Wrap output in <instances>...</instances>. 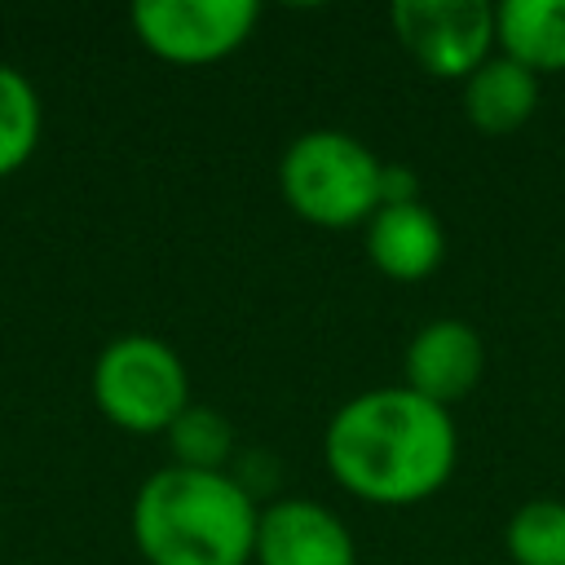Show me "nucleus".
<instances>
[{
  "instance_id": "nucleus-2",
  "label": "nucleus",
  "mask_w": 565,
  "mask_h": 565,
  "mask_svg": "<svg viewBox=\"0 0 565 565\" xmlns=\"http://www.w3.org/2000/svg\"><path fill=\"white\" fill-rule=\"evenodd\" d=\"M260 508L230 472L159 468L132 499V543L150 565H247Z\"/></svg>"
},
{
  "instance_id": "nucleus-11",
  "label": "nucleus",
  "mask_w": 565,
  "mask_h": 565,
  "mask_svg": "<svg viewBox=\"0 0 565 565\" xmlns=\"http://www.w3.org/2000/svg\"><path fill=\"white\" fill-rule=\"evenodd\" d=\"M494 44L534 75L565 71V0H508L494 9Z\"/></svg>"
},
{
  "instance_id": "nucleus-4",
  "label": "nucleus",
  "mask_w": 565,
  "mask_h": 565,
  "mask_svg": "<svg viewBox=\"0 0 565 565\" xmlns=\"http://www.w3.org/2000/svg\"><path fill=\"white\" fill-rule=\"evenodd\" d=\"M93 402L124 433H168L190 406L185 362L159 335H119L93 362Z\"/></svg>"
},
{
  "instance_id": "nucleus-12",
  "label": "nucleus",
  "mask_w": 565,
  "mask_h": 565,
  "mask_svg": "<svg viewBox=\"0 0 565 565\" xmlns=\"http://www.w3.org/2000/svg\"><path fill=\"white\" fill-rule=\"evenodd\" d=\"M172 446V463L177 468H199V472H225L230 455H234V428L221 411L212 406H185L177 415V424L163 433Z\"/></svg>"
},
{
  "instance_id": "nucleus-8",
  "label": "nucleus",
  "mask_w": 565,
  "mask_h": 565,
  "mask_svg": "<svg viewBox=\"0 0 565 565\" xmlns=\"http://www.w3.org/2000/svg\"><path fill=\"white\" fill-rule=\"evenodd\" d=\"M481 371H486V344L459 318H433V322H424L411 335L406 358H402L406 388L419 393L433 406H446V411L477 388Z\"/></svg>"
},
{
  "instance_id": "nucleus-13",
  "label": "nucleus",
  "mask_w": 565,
  "mask_h": 565,
  "mask_svg": "<svg viewBox=\"0 0 565 565\" xmlns=\"http://www.w3.org/2000/svg\"><path fill=\"white\" fill-rule=\"evenodd\" d=\"M512 565H565V503L530 499L508 516L503 530Z\"/></svg>"
},
{
  "instance_id": "nucleus-9",
  "label": "nucleus",
  "mask_w": 565,
  "mask_h": 565,
  "mask_svg": "<svg viewBox=\"0 0 565 565\" xmlns=\"http://www.w3.org/2000/svg\"><path fill=\"white\" fill-rule=\"evenodd\" d=\"M366 256L393 282L428 278L446 256V230L424 199L384 203L366 221Z\"/></svg>"
},
{
  "instance_id": "nucleus-10",
  "label": "nucleus",
  "mask_w": 565,
  "mask_h": 565,
  "mask_svg": "<svg viewBox=\"0 0 565 565\" xmlns=\"http://www.w3.org/2000/svg\"><path fill=\"white\" fill-rule=\"evenodd\" d=\"M534 106H539V75L503 53L486 57L463 79V115L472 128H481L490 137L516 132L534 115Z\"/></svg>"
},
{
  "instance_id": "nucleus-1",
  "label": "nucleus",
  "mask_w": 565,
  "mask_h": 565,
  "mask_svg": "<svg viewBox=\"0 0 565 565\" xmlns=\"http://www.w3.org/2000/svg\"><path fill=\"white\" fill-rule=\"evenodd\" d=\"M322 455L331 477L353 499L375 508H411L450 481L459 463V433L446 406L424 402L406 384L366 388L331 415Z\"/></svg>"
},
{
  "instance_id": "nucleus-14",
  "label": "nucleus",
  "mask_w": 565,
  "mask_h": 565,
  "mask_svg": "<svg viewBox=\"0 0 565 565\" xmlns=\"http://www.w3.org/2000/svg\"><path fill=\"white\" fill-rule=\"evenodd\" d=\"M40 141V97L31 79L0 62V177L18 172Z\"/></svg>"
},
{
  "instance_id": "nucleus-3",
  "label": "nucleus",
  "mask_w": 565,
  "mask_h": 565,
  "mask_svg": "<svg viewBox=\"0 0 565 565\" xmlns=\"http://www.w3.org/2000/svg\"><path fill=\"white\" fill-rule=\"evenodd\" d=\"M278 190L300 221L318 230H353L384 203V163L353 132L309 128L282 150Z\"/></svg>"
},
{
  "instance_id": "nucleus-6",
  "label": "nucleus",
  "mask_w": 565,
  "mask_h": 565,
  "mask_svg": "<svg viewBox=\"0 0 565 565\" xmlns=\"http://www.w3.org/2000/svg\"><path fill=\"white\" fill-rule=\"evenodd\" d=\"M388 22L415 66L433 79H468L494 57V9L486 0H397Z\"/></svg>"
},
{
  "instance_id": "nucleus-7",
  "label": "nucleus",
  "mask_w": 565,
  "mask_h": 565,
  "mask_svg": "<svg viewBox=\"0 0 565 565\" xmlns=\"http://www.w3.org/2000/svg\"><path fill=\"white\" fill-rule=\"evenodd\" d=\"M256 565H358L349 525L313 499H274L256 521Z\"/></svg>"
},
{
  "instance_id": "nucleus-5",
  "label": "nucleus",
  "mask_w": 565,
  "mask_h": 565,
  "mask_svg": "<svg viewBox=\"0 0 565 565\" xmlns=\"http://www.w3.org/2000/svg\"><path fill=\"white\" fill-rule=\"evenodd\" d=\"M256 0H137L132 31L137 40L177 66H207L230 57L256 31Z\"/></svg>"
}]
</instances>
